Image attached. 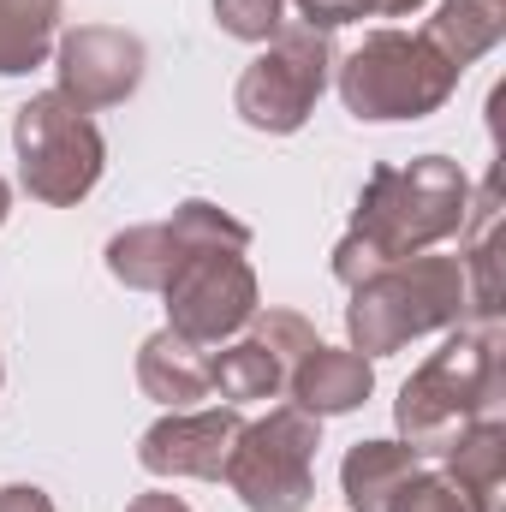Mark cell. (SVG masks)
<instances>
[{
    "label": "cell",
    "instance_id": "obj_1",
    "mask_svg": "<svg viewBox=\"0 0 506 512\" xmlns=\"http://www.w3.org/2000/svg\"><path fill=\"white\" fill-rule=\"evenodd\" d=\"M465 215H471V179L459 161L417 155L405 167H376L352 209L346 239L334 245V280L358 286L387 262L423 256L429 245L465 233Z\"/></svg>",
    "mask_w": 506,
    "mask_h": 512
},
{
    "label": "cell",
    "instance_id": "obj_2",
    "mask_svg": "<svg viewBox=\"0 0 506 512\" xmlns=\"http://www.w3.org/2000/svg\"><path fill=\"white\" fill-rule=\"evenodd\" d=\"M506 393V358H501V328H459L411 382L393 399V423L411 453H441L459 429L477 417H495Z\"/></svg>",
    "mask_w": 506,
    "mask_h": 512
},
{
    "label": "cell",
    "instance_id": "obj_3",
    "mask_svg": "<svg viewBox=\"0 0 506 512\" xmlns=\"http://www.w3.org/2000/svg\"><path fill=\"white\" fill-rule=\"evenodd\" d=\"M471 310L465 298V268L459 256H405V262H387L381 274L352 286V304H346V334H352V352L364 358H387L423 334H441V328H459Z\"/></svg>",
    "mask_w": 506,
    "mask_h": 512
},
{
    "label": "cell",
    "instance_id": "obj_4",
    "mask_svg": "<svg viewBox=\"0 0 506 512\" xmlns=\"http://www.w3.org/2000/svg\"><path fill=\"white\" fill-rule=\"evenodd\" d=\"M334 84L346 114L387 126V120H429L459 90V72L411 30H370L346 60H334Z\"/></svg>",
    "mask_w": 506,
    "mask_h": 512
},
{
    "label": "cell",
    "instance_id": "obj_5",
    "mask_svg": "<svg viewBox=\"0 0 506 512\" xmlns=\"http://www.w3.org/2000/svg\"><path fill=\"white\" fill-rule=\"evenodd\" d=\"M12 149H18V185L48 209L84 203L108 167V143L96 120L60 90H42L12 114Z\"/></svg>",
    "mask_w": 506,
    "mask_h": 512
},
{
    "label": "cell",
    "instance_id": "obj_6",
    "mask_svg": "<svg viewBox=\"0 0 506 512\" xmlns=\"http://www.w3.org/2000/svg\"><path fill=\"white\" fill-rule=\"evenodd\" d=\"M316 447H322V417L274 405L262 423L239 429L221 477L245 512H304L316 495Z\"/></svg>",
    "mask_w": 506,
    "mask_h": 512
},
{
    "label": "cell",
    "instance_id": "obj_7",
    "mask_svg": "<svg viewBox=\"0 0 506 512\" xmlns=\"http://www.w3.org/2000/svg\"><path fill=\"white\" fill-rule=\"evenodd\" d=\"M334 84V42L316 24H280L274 42H262L251 66L239 72L233 108L251 131L268 137H292L316 114L322 90Z\"/></svg>",
    "mask_w": 506,
    "mask_h": 512
},
{
    "label": "cell",
    "instance_id": "obj_8",
    "mask_svg": "<svg viewBox=\"0 0 506 512\" xmlns=\"http://www.w3.org/2000/svg\"><path fill=\"white\" fill-rule=\"evenodd\" d=\"M161 298H167V328L185 334L191 346H227L262 310L256 268L245 262V251H191L161 286Z\"/></svg>",
    "mask_w": 506,
    "mask_h": 512
},
{
    "label": "cell",
    "instance_id": "obj_9",
    "mask_svg": "<svg viewBox=\"0 0 506 512\" xmlns=\"http://www.w3.org/2000/svg\"><path fill=\"white\" fill-rule=\"evenodd\" d=\"M54 72L60 96L90 108H120L131 90L143 84V42L120 24H78L54 42Z\"/></svg>",
    "mask_w": 506,
    "mask_h": 512
},
{
    "label": "cell",
    "instance_id": "obj_10",
    "mask_svg": "<svg viewBox=\"0 0 506 512\" xmlns=\"http://www.w3.org/2000/svg\"><path fill=\"white\" fill-rule=\"evenodd\" d=\"M239 429H245V417L233 405H215V411H167L161 423L143 429L137 465L149 477H197V483H215L227 471V453H233Z\"/></svg>",
    "mask_w": 506,
    "mask_h": 512
},
{
    "label": "cell",
    "instance_id": "obj_11",
    "mask_svg": "<svg viewBox=\"0 0 506 512\" xmlns=\"http://www.w3.org/2000/svg\"><path fill=\"white\" fill-rule=\"evenodd\" d=\"M286 393L298 411L310 417H340V411H358L370 393H376V370L364 352L352 346H316L292 376H286Z\"/></svg>",
    "mask_w": 506,
    "mask_h": 512
},
{
    "label": "cell",
    "instance_id": "obj_12",
    "mask_svg": "<svg viewBox=\"0 0 506 512\" xmlns=\"http://www.w3.org/2000/svg\"><path fill=\"white\" fill-rule=\"evenodd\" d=\"M441 459H447L441 477L477 512H506V423H501V411L477 417L471 429H459L441 447Z\"/></svg>",
    "mask_w": 506,
    "mask_h": 512
},
{
    "label": "cell",
    "instance_id": "obj_13",
    "mask_svg": "<svg viewBox=\"0 0 506 512\" xmlns=\"http://www.w3.org/2000/svg\"><path fill=\"white\" fill-rule=\"evenodd\" d=\"M137 387H143L155 405H167V411H191L197 399L215 393V387H209V346H191V340L173 334V328L149 334L143 352H137Z\"/></svg>",
    "mask_w": 506,
    "mask_h": 512
},
{
    "label": "cell",
    "instance_id": "obj_14",
    "mask_svg": "<svg viewBox=\"0 0 506 512\" xmlns=\"http://www.w3.org/2000/svg\"><path fill=\"white\" fill-rule=\"evenodd\" d=\"M423 471V453H411L405 441H358L340 465V489L352 512H393L399 489Z\"/></svg>",
    "mask_w": 506,
    "mask_h": 512
},
{
    "label": "cell",
    "instance_id": "obj_15",
    "mask_svg": "<svg viewBox=\"0 0 506 512\" xmlns=\"http://www.w3.org/2000/svg\"><path fill=\"white\" fill-rule=\"evenodd\" d=\"M501 36H506V0H441L435 18H429V30H423V42L453 72H465L483 54H495Z\"/></svg>",
    "mask_w": 506,
    "mask_h": 512
},
{
    "label": "cell",
    "instance_id": "obj_16",
    "mask_svg": "<svg viewBox=\"0 0 506 512\" xmlns=\"http://www.w3.org/2000/svg\"><path fill=\"white\" fill-rule=\"evenodd\" d=\"M185 262V245L173 239L167 221H149V227H126L108 239V274L131 286V292H161L173 280V268Z\"/></svg>",
    "mask_w": 506,
    "mask_h": 512
},
{
    "label": "cell",
    "instance_id": "obj_17",
    "mask_svg": "<svg viewBox=\"0 0 506 512\" xmlns=\"http://www.w3.org/2000/svg\"><path fill=\"white\" fill-rule=\"evenodd\" d=\"M60 42V0H0V78L36 72Z\"/></svg>",
    "mask_w": 506,
    "mask_h": 512
},
{
    "label": "cell",
    "instance_id": "obj_18",
    "mask_svg": "<svg viewBox=\"0 0 506 512\" xmlns=\"http://www.w3.org/2000/svg\"><path fill=\"white\" fill-rule=\"evenodd\" d=\"M209 387L227 405H251V399H274L286 387V370L256 340H227L221 352H209Z\"/></svg>",
    "mask_w": 506,
    "mask_h": 512
},
{
    "label": "cell",
    "instance_id": "obj_19",
    "mask_svg": "<svg viewBox=\"0 0 506 512\" xmlns=\"http://www.w3.org/2000/svg\"><path fill=\"white\" fill-rule=\"evenodd\" d=\"M167 227H173V239L191 251H245L251 245V227L239 221V215H227L221 203H209V197H185L173 215H167Z\"/></svg>",
    "mask_w": 506,
    "mask_h": 512
},
{
    "label": "cell",
    "instance_id": "obj_20",
    "mask_svg": "<svg viewBox=\"0 0 506 512\" xmlns=\"http://www.w3.org/2000/svg\"><path fill=\"white\" fill-rule=\"evenodd\" d=\"M251 340L274 358V364H280V370H286V376H292L316 346H322V340H316V328H310L304 316H292V310H256V316H251Z\"/></svg>",
    "mask_w": 506,
    "mask_h": 512
},
{
    "label": "cell",
    "instance_id": "obj_21",
    "mask_svg": "<svg viewBox=\"0 0 506 512\" xmlns=\"http://www.w3.org/2000/svg\"><path fill=\"white\" fill-rule=\"evenodd\" d=\"M215 24L233 42H274L286 24V0H215Z\"/></svg>",
    "mask_w": 506,
    "mask_h": 512
},
{
    "label": "cell",
    "instance_id": "obj_22",
    "mask_svg": "<svg viewBox=\"0 0 506 512\" xmlns=\"http://www.w3.org/2000/svg\"><path fill=\"white\" fill-rule=\"evenodd\" d=\"M393 512H477L441 471H417L405 489H399V501H393Z\"/></svg>",
    "mask_w": 506,
    "mask_h": 512
},
{
    "label": "cell",
    "instance_id": "obj_23",
    "mask_svg": "<svg viewBox=\"0 0 506 512\" xmlns=\"http://www.w3.org/2000/svg\"><path fill=\"white\" fill-rule=\"evenodd\" d=\"M298 12H304V24H316V30H340V24H358V18H370V6L364 0H292Z\"/></svg>",
    "mask_w": 506,
    "mask_h": 512
},
{
    "label": "cell",
    "instance_id": "obj_24",
    "mask_svg": "<svg viewBox=\"0 0 506 512\" xmlns=\"http://www.w3.org/2000/svg\"><path fill=\"white\" fill-rule=\"evenodd\" d=\"M0 512H54V501L36 483H12V489H0Z\"/></svg>",
    "mask_w": 506,
    "mask_h": 512
},
{
    "label": "cell",
    "instance_id": "obj_25",
    "mask_svg": "<svg viewBox=\"0 0 506 512\" xmlns=\"http://www.w3.org/2000/svg\"><path fill=\"white\" fill-rule=\"evenodd\" d=\"M126 512H191L179 495H167V489H149V495H137Z\"/></svg>",
    "mask_w": 506,
    "mask_h": 512
},
{
    "label": "cell",
    "instance_id": "obj_26",
    "mask_svg": "<svg viewBox=\"0 0 506 512\" xmlns=\"http://www.w3.org/2000/svg\"><path fill=\"white\" fill-rule=\"evenodd\" d=\"M364 6H370V18H411L423 0H364Z\"/></svg>",
    "mask_w": 506,
    "mask_h": 512
},
{
    "label": "cell",
    "instance_id": "obj_27",
    "mask_svg": "<svg viewBox=\"0 0 506 512\" xmlns=\"http://www.w3.org/2000/svg\"><path fill=\"white\" fill-rule=\"evenodd\" d=\"M6 209H12V185L0 179V221H6Z\"/></svg>",
    "mask_w": 506,
    "mask_h": 512
},
{
    "label": "cell",
    "instance_id": "obj_28",
    "mask_svg": "<svg viewBox=\"0 0 506 512\" xmlns=\"http://www.w3.org/2000/svg\"><path fill=\"white\" fill-rule=\"evenodd\" d=\"M0 382H6V370H0Z\"/></svg>",
    "mask_w": 506,
    "mask_h": 512
}]
</instances>
